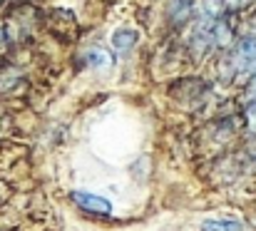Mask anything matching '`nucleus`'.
<instances>
[{"label":"nucleus","instance_id":"nucleus-1","mask_svg":"<svg viewBox=\"0 0 256 231\" xmlns=\"http://www.w3.org/2000/svg\"><path fill=\"white\" fill-rule=\"evenodd\" d=\"M234 70L236 75H254L256 72V38L254 35H246L239 40L236 45V58H234Z\"/></svg>","mask_w":256,"mask_h":231},{"label":"nucleus","instance_id":"nucleus-2","mask_svg":"<svg viewBox=\"0 0 256 231\" xmlns=\"http://www.w3.org/2000/svg\"><path fill=\"white\" fill-rule=\"evenodd\" d=\"M72 202L80 209H85L90 214H97V216H107L112 212V204L104 196H97V194H90V192H75L72 194Z\"/></svg>","mask_w":256,"mask_h":231},{"label":"nucleus","instance_id":"nucleus-3","mask_svg":"<svg viewBox=\"0 0 256 231\" xmlns=\"http://www.w3.org/2000/svg\"><path fill=\"white\" fill-rule=\"evenodd\" d=\"M192 10H194V0H170L167 18H170L172 25H184L189 20Z\"/></svg>","mask_w":256,"mask_h":231},{"label":"nucleus","instance_id":"nucleus-4","mask_svg":"<svg viewBox=\"0 0 256 231\" xmlns=\"http://www.w3.org/2000/svg\"><path fill=\"white\" fill-rule=\"evenodd\" d=\"M134 42H137V32L132 28H117L112 32V45H114V50L120 55H130L132 48H134Z\"/></svg>","mask_w":256,"mask_h":231},{"label":"nucleus","instance_id":"nucleus-5","mask_svg":"<svg viewBox=\"0 0 256 231\" xmlns=\"http://www.w3.org/2000/svg\"><path fill=\"white\" fill-rule=\"evenodd\" d=\"M85 62L92 70H110L112 68V55L104 48H90L85 52Z\"/></svg>","mask_w":256,"mask_h":231},{"label":"nucleus","instance_id":"nucleus-6","mask_svg":"<svg viewBox=\"0 0 256 231\" xmlns=\"http://www.w3.org/2000/svg\"><path fill=\"white\" fill-rule=\"evenodd\" d=\"M202 231H244V226L234 219H206L202 224Z\"/></svg>","mask_w":256,"mask_h":231},{"label":"nucleus","instance_id":"nucleus-7","mask_svg":"<svg viewBox=\"0 0 256 231\" xmlns=\"http://www.w3.org/2000/svg\"><path fill=\"white\" fill-rule=\"evenodd\" d=\"M226 10V0H204V15L214 18V20H222Z\"/></svg>","mask_w":256,"mask_h":231},{"label":"nucleus","instance_id":"nucleus-8","mask_svg":"<svg viewBox=\"0 0 256 231\" xmlns=\"http://www.w3.org/2000/svg\"><path fill=\"white\" fill-rule=\"evenodd\" d=\"M246 122H249V130L256 132V100L246 107Z\"/></svg>","mask_w":256,"mask_h":231}]
</instances>
